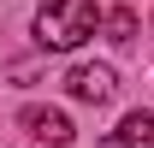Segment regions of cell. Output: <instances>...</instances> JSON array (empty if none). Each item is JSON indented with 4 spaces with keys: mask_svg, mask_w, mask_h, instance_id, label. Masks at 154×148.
<instances>
[{
    "mask_svg": "<svg viewBox=\"0 0 154 148\" xmlns=\"http://www.w3.org/2000/svg\"><path fill=\"white\" fill-rule=\"evenodd\" d=\"M65 89H71L77 101H89V107H107L119 95V77H113V65H71Z\"/></svg>",
    "mask_w": 154,
    "mask_h": 148,
    "instance_id": "7a4b0ae2",
    "label": "cell"
},
{
    "mask_svg": "<svg viewBox=\"0 0 154 148\" xmlns=\"http://www.w3.org/2000/svg\"><path fill=\"white\" fill-rule=\"evenodd\" d=\"M24 130H30L36 142H48V148L71 142V119H65L59 107H24Z\"/></svg>",
    "mask_w": 154,
    "mask_h": 148,
    "instance_id": "3957f363",
    "label": "cell"
},
{
    "mask_svg": "<svg viewBox=\"0 0 154 148\" xmlns=\"http://www.w3.org/2000/svg\"><path fill=\"white\" fill-rule=\"evenodd\" d=\"M101 148H154V113H131V119H119Z\"/></svg>",
    "mask_w": 154,
    "mask_h": 148,
    "instance_id": "277c9868",
    "label": "cell"
},
{
    "mask_svg": "<svg viewBox=\"0 0 154 148\" xmlns=\"http://www.w3.org/2000/svg\"><path fill=\"white\" fill-rule=\"evenodd\" d=\"M107 36H113V42H131L136 36V18H131V12H107Z\"/></svg>",
    "mask_w": 154,
    "mask_h": 148,
    "instance_id": "5b68a950",
    "label": "cell"
},
{
    "mask_svg": "<svg viewBox=\"0 0 154 148\" xmlns=\"http://www.w3.org/2000/svg\"><path fill=\"white\" fill-rule=\"evenodd\" d=\"M95 18H101L95 0H48L36 12V48L65 54V48H77L83 36H95Z\"/></svg>",
    "mask_w": 154,
    "mask_h": 148,
    "instance_id": "6da1fadb",
    "label": "cell"
}]
</instances>
